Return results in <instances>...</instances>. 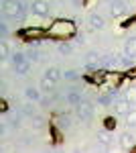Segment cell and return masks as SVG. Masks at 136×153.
I'll return each instance as SVG.
<instances>
[{
	"instance_id": "8992f818",
	"label": "cell",
	"mask_w": 136,
	"mask_h": 153,
	"mask_svg": "<svg viewBox=\"0 0 136 153\" xmlns=\"http://www.w3.org/2000/svg\"><path fill=\"white\" fill-rule=\"evenodd\" d=\"M108 6H110V12L114 16H122L128 12V4L126 0H108Z\"/></svg>"
},
{
	"instance_id": "603a6c76",
	"label": "cell",
	"mask_w": 136,
	"mask_h": 153,
	"mask_svg": "<svg viewBox=\"0 0 136 153\" xmlns=\"http://www.w3.org/2000/svg\"><path fill=\"white\" fill-rule=\"evenodd\" d=\"M57 100H59V96H57L55 92H51V96H49V92H47V96L41 98V104H43V106H53Z\"/></svg>"
},
{
	"instance_id": "3957f363",
	"label": "cell",
	"mask_w": 136,
	"mask_h": 153,
	"mask_svg": "<svg viewBox=\"0 0 136 153\" xmlns=\"http://www.w3.org/2000/svg\"><path fill=\"white\" fill-rule=\"evenodd\" d=\"M23 117H24L23 110H21V112H16V110H6L2 120L8 125V129H18V127H21V123H23Z\"/></svg>"
},
{
	"instance_id": "5b68a950",
	"label": "cell",
	"mask_w": 136,
	"mask_h": 153,
	"mask_svg": "<svg viewBox=\"0 0 136 153\" xmlns=\"http://www.w3.org/2000/svg\"><path fill=\"white\" fill-rule=\"evenodd\" d=\"M102 70H116V68H120V59L116 53H104L102 55Z\"/></svg>"
},
{
	"instance_id": "44dd1931",
	"label": "cell",
	"mask_w": 136,
	"mask_h": 153,
	"mask_svg": "<svg viewBox=\"0 0 136 153\" xmlns=\"http://www.w3.org/2000/svg\"><path fill=\"white\" fill-rule=\"evenodd\" d=\"M63 80L65 82H77L79 80V71L77 70H65L63 71Z\"/></svg>"
},
{
	"instance_id": "cb8c5ba5",
	"label": "cell",
	"mask_w": 136,
	"mask_h": 153,
	"mask_svg": "<svg viewBox=\"0 0 136 153\" xmlns=\"http://www.w3.org/2000/svg\"><path fill=\"white\" fill-rule=\"evenodd\" d=\"M57 51H59L61 55H71V53H73V45H71V43H65V41H63V43H59Z\"/></svg>"
},
{
	"instance_id": "484cf974",
	"label": "cell",
	"mask_w": 136,
	"mask_h": 153,
	"mask_svg": "<svg viewBox=\"0 0 136 153\" xmlns=\"http://www.w3.org/2000/svg\"><path fill=\"white\" fill-rule=\"evenodd\" d=\"M14 71H16V76H26V74L31 71V61H26V63H23V65L14 68Z\"/></svg>"
},
{
	"instance_id": "7c38bea8",
	"label": "cell",
	"mask_w": 136,
	"mask_h": 153,
	"mask_svg": "<svg viewBox=\"0 0 136 153\" xmlns=\"http://www.w3.org/2000/svg\"><path fill=\"white\" fill-rule=\"evenodd\" d=\"M26 61H29V59H26V53H24V51H12V55H10L12 68H18V65H23Z\"/></svg>"
},
{
	"instance_id": "8fae6325",
	"label": "cell",
	"mask_w": 136,
	"mask_h": 153,
	"mask_svg": "<svg viewBox=\"0 0 136 153\" xmlns=\"http://www.w3.org/2000/svg\"><path fill=\"white\" fill-rule=\"evenodd\" d=\"M98 141L102 143L106 149H110V147H112L114 139H112V135H110V129H108V127H106V129H100V131H98Z\"/></svg>"
},
{
	"instance_id": "9a60e30c",
	"label": "cell",
	"mask_w": 136,
	"mask_h": 153,
	"mask_svg": "<svg viewBox=\"0 0 136 153\" xmlns=\"http://www.w3.org/2000/svg\"><path fill=\"white\" fill-rule=\"evenodd\" d=\"M118 59H120V68H124V70L134 68V57H132V55H128L126 51H122V53L118 55Z\"/></svg>"
},
{
	"instance_id": "ba28073f",
	"label": "cell",
	"mask_w": 136,
	"mask_h": 153,
	"mask_svg": "<svg viewBox=\"0 0 136 153\" xmlns=\"http://www.w3.org/2000/svg\"><path fill=\"white\" fill-rule=\"evenodd\" d=\"M130 98H116V102H114V112L116 114H128L130 112Z\"/></svg>"
},
{
	"instance_id": "e0dca14e",
	"label": "cell",
	"mask_w": 136,
	"mask_h": 153,
	"mask_svg": "<svg viewBox=\"0 0 136 153\" xmlns=\"http://www.w3.org/2000/svg\"><path fill=\"white\" fill-rule=\"evenodd\" d=\"M55 80H51L49 76H43V80H41V84H39V88L43 90V92H53V88H55Z\"/></svg>"
},
{
	"instance_id": "d4e9b609",
	"label": "cell",
	"mask_w": 136,
	"mask_h": 153,
	"mask_svg": "<svg viewBox=\"0 0 136 153\" xmlns=\"http://www.w3.org/2000/svg\"><path fill=\"white\" fill-rule=\"evenodd\" d=\"M126 127L128 129H136V110H130L126 114Z\"/></svg>"
},
{
	"instance_id": "4316f807",
	"label": "cell",
	"mask_w": 136,
	"mask_h": 153,
	"mask_svg": "<svg viewBox=\"0 0 136 153\" xmlns=\"http://www.w3.org/2000/svg\"><path fill=\"white\" fill-rule=\"evenodd\" d=\"M8 35H10V29H8V21H2V23H0V37H2V39H6Z\"/></svg>"
},
{
	"instance_id": "9c48e42d",
	"label": "cell",
	"mask_w": 136,
	"mask_h": 153,
	"mask_svg": "<svg viewBox=\"0 0 136 153\" xmlns=\"http://www.w3.org/2000/svg\"><path fill=\"white\" fill-rule=\"evenodd\" d=\"M87 23H90V27L93 29V31H100V29H104V27H106L104 16H102V14H98V12H91L90 16H87Z\"/></svg>"
},
{
	"instance_id": "5bb4252c",
	"label": "cell",
	"mask_w": 136,
	"mask_h": 153,
	"mask_svg": "<svg viewBox=\"0 0 136 153\" xmlns=\"http://www.w3.org/2000/svg\"><path fill=\"white\" fill-rule=\"evenodd\" d=\"M124 51L128 53V55H132V57L136 59V35H130L124 41Z\"/></svg>"
},
{
	"instance_id": "7402d4cb",
	"label": "cell",
	"mask_w": 136,
	"mask_h": 153,
	"mask_svg": "<svg viewBox=\"0 0 136 153\" xmlns=\"http://www.w3.org/2000/svg\"><path fill=\"white\" fill-rule=\"evenodd\" d=\"M45 76H49L51 80H55V82H59V80L63 78V71L59 70V68H49V70L45 71Z\"/></svg>"
},
{
	"instance_id": "7a4b0ae2",
	"label": "cell",
	"mask_w": 136,
	"mask_h": 153,
	"mask_svg": "<svg viewBox=\"0 0 136 153\" xmlns=\"http://www.w3.org/2000/svg\"><path fill=\"white\" fill-rule=\"evenodd\" d=\"M75 33V27L71 21H57L51 29H49V35L51 37H57V39H65V37L73 35Z\"/></svg>"
},
{
	"instance_id": "6da1fadb",
	"label": "cell",
	"mask_w": 136,
	"mask_h": 153,
	"mask_svg": "<svg viewBox=\"0 0 136 153\" xmlns=\"http://www.w3.org/2000/svg\"><path fill=\"white\" fill-rule=\"evenodd\" d=\"M75 114H77V118H79L81 123H91V120H93V114H96L93 100L87 98V96H83L81 102L75 106Z\"/></svg>"
},
{
	"instance_id": "30bf717a",
	"label": "cell",
	"mask_w": 136,
	"mask_h": 153,
	"mask_svg": "<svg viewBox=\"0 0 136 153\" xmlns=\"http://www.w3.org/2000/svg\"><path fill=\"white\" fill-rule=\"evenodd\" d=\"M24 53H26V59L29 61H43V57H45V53L39 49V45H29V49Z\"/></svg>"
},
{
	"instance_id": "d6986e66",
	"label": "cell",
	"mask_w": 136,
	"mask_h": 153,
	"mask_svg": "<svg viewBox=\"0 0 136 153\" xmlns=\"http://www.w3.org/2000/svg\"><path fill=\"white\" fill-rule=\"evenodd\" d=\"M57 127H59V129H69V127H71V114H67V112L63 114V112H61V114L57 117Z\"/></svg>"
},
{
	"instance_id": "277c9868",
	"label": "cell",
	"mask_w": 136,
	"mask_h": 153,
	"mask_svg": "<svg viewBox=\"0 0 136 153\" xmlns=\"http://www.w3.org/2000/svg\"><path fill=\"white\" fill-rule=\"evenodd\" d=\"M31 12H33L35 16H41V19L49 16V2H45V0H33Z\"/></svg>"
},
{
	"instance_id": "2e32d148",
	"label": "cell",
	"mask_w": 136,
	"mask_h": 153,
	"mask_svg": "<svg viewBox=\"0 0 136 153\" xmlns=\"http://www.w3.org/2000/svg\"><path fill=\"white\" fill-rule=\"evenodd\" d=\"M81 98H83V96H81V92H75V90H71V92H67V96H65L63 100H65L67 104H71V106H77V104L81 102Z\"/></svg>"
},
{
	"instance_id": "4fadbf2b",
	"label": "cell",
	"mask_w": 136,
	"mask_h": 153,
	"mask_svg": "<svg viewBox=\"0 0 136 153\" xmlns=\"http://www.w3.org/2000/svg\"><path fill=\"white\" fill-rule=\"evenodd\" d=\"M118 143H120V149H130L132 145H134V137L130 135V133H122L120 137H118Z\"/></svg>"
},
{
	"instance_id": "ac0fdd59",
	"label": "cell",
	"mask_w": 136,
	"mask_h": 153,
	"mask_svg": "<svg viewBox=\"0 0 136 153\" xmlns=\"http://www.w3.org/2000/svg\"><path fill=\"white\" fill-rule=\"evenodd\" d=\"M10 55H12V51L8 47V41L2 39V43H0V57H2V61H10Z\"/></svg>"
},
{
	"instance_id": "ffe728a7",
	"label": "cell",
	"mask_w": 136,
	"mask_h": 153,
	"mask_svg": "<svg viewBox=\"0 0 136 153\" xmlns=\"http://www.w3.org/2000/svg\"><path fill=\"white\" fill-rule=\"evenodd\" d=\"M23 114L26 118H35L37 114H39V112H37V108H35V102H31V100H29V102L23 106Z\"/></svg>"
},
{
	"instance_id": "83f0119b",
	"label": "cell",
	"mask_w": 136,
	"mask_h": 153,
	"mask_svg": "<svg viewBox=\"0 0 136 153\" xmlns=\"http://www.w3.org/2000/svg\"><path fill=\"white\" fill-rule=\"evenodd\" d=\"M85 41H87V37L83 35V33H79V35L75 37V45H77V47H83V45H85Z\"/></svg>"
},
{
	"instance_id": "52a82bcc",
	"label": "cell",
	"mask_w": 136,
	"mask_h": 153,
	"mask_svg": "<svg viewBox=\"0 0 136 153\" xmlns=\"http://www.w3.org/2000/svg\"><path fill=\"white\" fill-rule=\"evenodd\" d=\"M43 94H45V92H43L41 88H37V86H26V88H24V98L31 100V102H41Z\"/></svg>"
}]
</instances>
